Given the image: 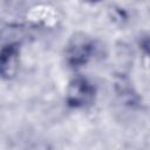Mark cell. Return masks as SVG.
Listing matches in <instances>:
<instances>
[{"instance_id":"cell-1","label":"cell","mask_w":150,"mask_h":150,"mask_svg":"<svg viewBox=\"0 0 150 150\" xmlns=\"http://www.w3.org/2000/svg\"><path fill=\"white\" fill-rule=\"evenodd\" d=\"M94 96V86L84 77H76L69 83L66 100L71 108H83L93 102Z\"/></svg>"},{"instance_id":"cell-2","label":"cell","mask_w":150,"mask_h":150,"mask_svg":"<svg viewBox=\"0 0 150 150\" xmlns=\"http://www.w3.org/2000/svg\"><path fill=\"white\" fill-rule=\"evenodd\" d=\"M93 42L84 35L74 36L67 47V62L73 67H80L87 63L93 54Z\"/></svg>"},{"instance_id":"cell-3","label":"cell","mask_w":150,"mask_h":150,"mask_svg":"<svg viewBox=\"0 0 150 150\" xmlns=\"http://www.w3.org/2000/svg\"><path fill=\"white\" fill-rule=\"evenodd\" d=\"M19 67V48L15 43H9L0 50V76L12 79Z\"/></svg>"}]
</instances>
